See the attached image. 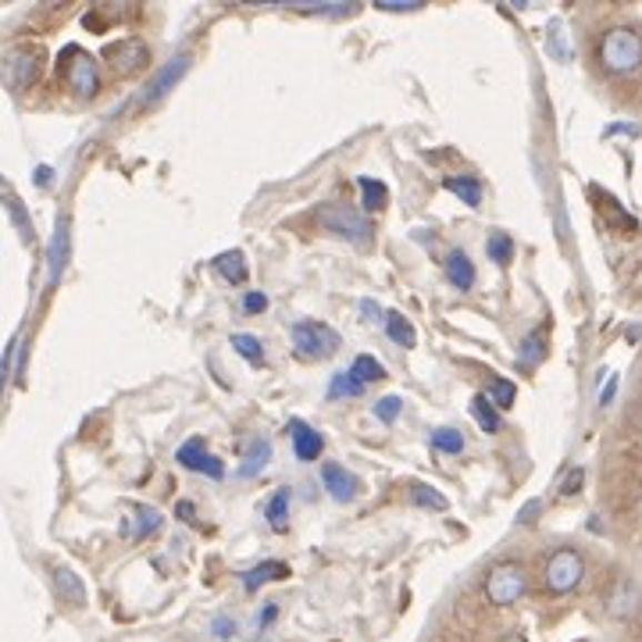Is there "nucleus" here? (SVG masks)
Segmentation results:
<instances>
[{
	"label": "nucleus",
	"mask_w": 642,
	"mask_h": 642,
	"mask_svg": "<svg viewBox=\"0 0 642 642\" xmlns=\"http://www.w3.org/2000/svg\"><path fill=\"white\" fill-rule=\"evenodd\" d=\"M429 443H432V450H439V453H464V432L461 429H435L432 435H429Z\"/></svg>",
	"instance_id": "31"
},
{
	"label": "nucleus",
	"mask_w": 642,
	"mask_h": 642,
	"mask_svg": "<svg viewBox=\"0 0 642 642\" xmlns=\"http://www.w3.org/2000/svg\"><path fill=\"white\" fill-rule=\"evenodd\" d=\"M37 72H40L37 50H29V47L11 50L8 61H4V79H8V87H11L14 93H22V90L29 87V82L37 79Z\"/></svg>",
	"instance_id": "12"
},
{
	"label": "nucleus",
	"mask_w": 642,
	"mask_h": 642,
	"mask_svg": "<svg viewBox=\"0 0 642 642\" xmlns=\"http://www.w3.org/2000/svg\"><path fill=\"white\" fill-rule=\"evenodd\" d=\"M539 506H543L539 500H529L525 506H521V511H518V521H521V525H532V521H535V514H539Z\"/></svg>",
	"instance_id": "44"
},
{
	"label": "nucleus",
	"mask_w": 642,
	"mask_h": 642,
	"mask_svg": "<svg viewBox=\"0 0 642 642\" xmlns=\"http://www.w3.org/2000/svg\"><path fill=\"white\" fill-rule=\"evenodd\" d=\"M232 635H235V621L225 618V614H218V618L211 621V639H214V642H229Z\"/></svg>",
	"instance_id": "38"
},
{
	"label": "nucleus",
	"mask_w": 642,
	"mask_h": 642,
	"mask_svg": "<svg viewBox=\"0 0 642 642\" xmlns=\"http://www.w3.org/2000/svg\"><path fill=\"white\" fill-rule=\"evenodd\" d=\"M529 593V574L521 564H496L485 579V600L496 606H511Z\"/></svg>",
	"instance_id": "6"
},
{
	"label": "nucleus",
	"mask_w": 642,
	"mask_h": 642,
	"mask_svg": "<svg viewBox=\"0 0 642 642\" xmlns=\"http://www.w3.org/2000/svg\"><path fill=\"white\" fill-rule=\"evenodd\" d=\"M400 411H403V400H400V397H382V400H375V418L385 421V425H393V421L400 418Z\"/></svg>",
	"instance_id": "37"
},
{
	"label": "nucleus",
	"mask_w": 642,
	"mask_h": 642,
	"mask_svg": "<svg viewBox=\"0 0 642 642\" xmlns=\"http://www.w3.org/2000/svg\"><path fill=\"white\" fill-rule=\"evenodd\" d=\"M600 64L614 76H632L642 69V32L632 26H614L600 40Z\"/></svg>",
	"instance_id": "1"
},
{
	"label": "nucleus",
	"mask_w": 642,
	"mask_h": 642,
	"mask_svg": "<svg viewBox=\"0 0 642 642\" xmlns=\"http://www.w3.org/2000/svg\"><path fill=\"white\" fill-rule=\"evenodd\" d=\"M58 72L69 82V90H76L79 97H93L100 90V69H97V58L87 54V50L69 47L58 61Z\"/></svg>",
	"instance_id": "5"
},
{
	"label": "nucleus",
	"mask_w": 642,
	"mask_h": 642,
	"mask_svg": "<svg viewBox=\"0 0 642 642\" xmlns=\"http://www.w3.org/2000/svg\"><path fill=\"white\" fill-rule=\"evenodd\" d=\"M361 197H364V211H382L385 204H390V190H385V182L379 179H361Z\"/></svg>",
	"instance_id": "30"
},
{
	"label": "nucleus",
	"mask_w": 642,
	"mask_h": 642,
	"mask_svg": "<svg viewBox=\"0 0 642 642\" xmlns=\"http://www.w3.org/2000/svg\"><path fill=\"white\" fill-rule=\"evenodd\" d=\"M364 393V382L353 375V371H335L329 379V400H340V397H361Z\"/></svg>",
	"instance_id": "24"
},
{
	"label": "nucleus",
	"mask_w": 642,
	"mask_h": 642,
	"mask_svg": "<svg viewBox=\"0 0 642 642\" xmlns=\"http://www.w3.org/2000/svg\"><path fill=\"white\" fill-rule=\"evenodd\" d=\"M232 350L247 358L250 364H264V343L250 332H232Z\"/></svg>",
	"instance_id": "29"
},
{
	"label": "nucleus",
	"mask_w": 642,
	"mask_h": 642,
	"mask_svg": "<svg viewBox=\"0 0 642 642\" xmlns=\"http://www.w3.org/2000/svg\"><path fill=\"white\" fill-rule=\"evenodd\" d=\"M443 272H447V282L453 285V290H461V293H468L471 285H475V279H479L475 264H471V258H468L464 250H450L447 253Z\"/></svg>",
	"instance_id": "15"
},
{
	"label": "nucleus",
	"mask_w": 642,
	"mask_h": 642,
	"mask_svg": "<svg viewBox=\"0 0 642 642\" xmlns=\"http://www.w3.org/2000/svg\"><path fill=\"white\" fill-rule=\"evenodd\" d=\"M19 361H22V332L4 347V358H0V385L11 382V375L19 371Z\"/></svg>",
	"instance_id": "34"
},
{
	"label": "nucleus",
	"mask_w": 642,
	"mask_h": 642,
	"mask_svg": "<svg viewBox=\"0 0 642 642\" xmlns=\"http://www.w3.org/2000/svg\"><path fill=\"white\" fill-rule=\"evenodd\" d=\"M411 500L418 503V506H429V511H447V496L439 493V489H432V485H425V482H414L411 485Z\"/></svg>",
	"instance_id": "35"
},
{
	"label": "nucleus",
	"mask_w": 642,
	"mask_h": 642,
	"mask_svg": "<svg viewBox=\"0 0 642 642\" xmlns=\"http://www.w3.org/2000/svg\"><path fill=\"white\" fill-rule=\"evenodd\" d=\"M275 618H279V603H264V611H258V618H253V629L264 632Z\"/></svg>",
	"instance_id": "40"
},
{
	"label": "nucleus",
	"mask_w": 642,
	"mask_h": 642,
	"mask_svg": "<svg viewBox=\"0 0 642 642\" xmlns=\"http://www.w3.org/2000/svg\"><path fill=\"white\" fill-rule=\"evenodd\" d=\"M582 482H585V471L582 468H574L571 475L564 479V485H561V496H574L582 489Z\"/></svg>",
	"instance_id": "42"
},
{
	"label": "nucleus",
	"mask_w": 642,
	"mask_h": 642,
	"mask_svg": "<svg viewBox=\"0 0 642 642\" xmlns=\"http://www.w3.org/2000/svg\"><path fill=\"white\" fill-rule=\"evenodd\" d=\"M485 253H489V261H496V264H511L514 258V240H511V232H503V229H493L485 235Z\"/></svg>",
	"instance_id": "23"
},
{
	"label": "nucleus",
	"mask_w": 642,
	"mask_h": 642,
	"mask_svg": "<svg viewBox=\"0 0 642 642\" xmlns=\"http://www.w3.org/2000/svg\"><path fill=\"white\" fill-rule=\"evenodd\" d=\"M385 332H390V340L400 343V347H414L418 343V332L408 318H403L400 311H390L385 314Z\"/></svg>",
	"instance_id": "25"
},
{
	"label": "nucleus",
	"mask_w": 642,
	"mask_h": 642,
	"mask_svg": "<svg viewBox=\"0 0 642 642\" xmlns=\"http://www.w3.org/2000/svg\"><path fill=\"white\" fill-rule=\"evenodd\" d=\"M132 514H137V525L126 529V539H132V543H140V539L154 535V532L161 529V514L154 511V506L137 503V506H132Z\"/></svg>",
	"instance_id": "21"
},
{
	"label": "nucleus",
	"mask_w": 642,
	"mask_h": 642,
	"mask_svg": "<svg viewBox=\"0 0 642 642\" xmlns=\"http://www.w3.org/2000/svg\"><path fill=\"white\" fill-rule=\"evenodd\" d=\"M614 393H618V375H611V379H606V390L600 393V403H603V408H606V403L614 400Z\"/></svg>",
	"instance_id": "45"
},
{
	"label": "nucleus",
	"mask_w": 642,
	"mask_h": 642,
	"mask_svg": "<svg viewBox=\"0 0 642 642\" xmlns=\"http://www.w3.org/2000/svg\"><path fill=\"white\" fill-rule=\"evenodd\" d=\"M503 642H525V639H521V635H506Z\"/></svg>",
	"instance_id": "48"
},
{
	"label": "nucleus",
	"mask_w": 642,
	"mask_h": 642,
	"mask_svg": "<svg viewBox=\"0 0 642 642\" xmlns=\"http://www.w3.org/2000/svg\"><path fill=\"white\" fill-rule=\"evenodd\" d=\"M285 574H290V568H285L282 561H264V564H258V568L243 571V574H240V582H243L247 593H258L261 585L279 582V579H285Z\"/></svg>",
	"instance_id": "17"
},
{
	"label": "nucleus",
	"mask_w": 642,
	"mask_h": 642,
	"mask_svg": "<svg viewBox=\"0 0 642 642\" xmlns=\"http://www.w3.org/2000/svg\"><path fill=\"white\" fill-rule=\"evenodd\" d=\"M190 64H193L190 54H175L172 61L164 64V69L154 72V79H150L147 87H143V93L137 97V104H140V108H150V104H158V100H164V97L182 82V76L190 72Z\"/></svg>",
	"instance_id": "7"
},
{
	"label": "nucleus",
	"mask_w": 642,
	"mask_h": 642,
	"mask_svg": "<svg viewBox=\"0 0 642 642\" xmlns=\"http://www.w3.org/2000/svg\"><path fill=\"white\" fill-rule=\"evenodd\" d=\"M321 485L329 489V496L335 503H350V500H358L361 493V482L353 471H347L343 464H335V461H325L321 464Z\"/></svg>",
	"instance_id": "10"
},
{
	"label": "nucleus",
	"mask_w": 642,
	"mask_h": 642,
	"mask_svg": "<svg viewBox=\"0 0 642 642\" xmlns=\"http://www.w3.org/2000/svg\"><path fill=\"white\" fill-rule=\"evenodd\" d=\"M443 185L453 193V197H461V204L468 208H479L482 204V182L475 175H447Z\"/></svg>",
	"instance_id": "20"
},
{
	"label": "nucleus",
	"mask_w": 642,
	"mask_h": 642,
	"mask_svg": "<svg viewBox=\"0 0 642 642\" xmlns=\"http://www.w3.org/2000/svg\"><path fill=\"white\" fill-rule=\"evenodd\" d=\"M582 579H585V556L579 550L561 546V550L550 553V561L543 568V585H546L550 596L574 593V589L582 585Z\"/></svg>",
	"instance_id": "2"
},
{
	"label": "nucleus",
	"mask_w": 642,
	"mask_h": 642,
	"mask_svg": "<svg viewBox=\"0 0 642 642\" xmlns=\"http://www.w3.org/2000/svg\"><path fill=\"white\" fill-rule=\"evenodd\" d=\"M8 214H11V222L19 225L22 240H32V225H29V218H26V208H22V200L14 197V193H8Z\"/></svg>",
	"instance_id": "36"
},
{
	"label": "nucleus",
	"mask_w": 642,
	"mask_h": 642,
	"mask_svg": "<svg viewBox=\"0 0 642 642\" xmlns=\"http://www.w3.org/2000/svg\"><path fill=\"white\" fill-rule=\"evenodd\" d=\"M314 218H318L321 229H329L332 235H343V240L358 243V247H368V240H371L368 214L350 208V204H321Z\"/></svg>",
	"instance_id": "3"
},
{
	"label": "nucleus",
	"mask_w": 642,
	"mask_h": 642,
	"mask_svg": "<svg viewBox=\"0 0 642 642\" xmlns=\"http://www.w3.org/2000/svg\"><path fill=\"white\" fill-rule=\"evenodd\" d=\"M214 272L222 275L225 282H232V285H243L247 275H250L243 250H225V253H218V258H214Z\"/></svg>",
	"instance_id": "19"
},
{
	"label": "nucleus",
	"mask_w": 642,
	"mask_h": 642,
	"mask_svg": "<svg viewBox=\"0 0 642 642\" xmlns=\"http://www.w3.org/2000/svg\"><path fill=\"white\" fill-rule=\"evenodd\" d=\"M543 358H546V340L539 332H529L525 340H521V347H518V364L521 368H535Z\"/></svg>",
	"instance_id": "27"
},
{
	"label": "nucleus",
	"mask_w": 642,
	"mask_h": 642,
	"mask_svg": "<svg viewBox=\"0 0 642 642\" xmlns=\"http://www.w3.org/2000/svg\"><path fill=\"white\" fill-rule=\"evenodd\" d=\"M54 589H58V596H61L64 603L87 606V585H82V579H79L72 568H54Z\"/></svg>",
	"instance_id": "18"
},
{
	"label": "nucleus",
	"mask_w": 642,
	"mask_h": 642,
	"mask_svg": "<svg viewBox=\"0 0 642 642\" xmlns=\"http://www.w3.org/2000/svg\"><path fill=\"white\" fill-rule=\"evenodd\" d=\"M64 264H69V218H58L47 247V285H58V279L64 275Z\"/></svg>",
	"instance_id": "13"
},
{
	"label": "nucleus",
	"mask_w": 642,
	"mask_h": 642,
	"mask_svg": "<svg viewBox=\"0 0 642 642\" xmlns=\"http://www.w3.org/2000/svg\"><path fill=\"white\" fill-rule=\"evenodd\" d=\"M37 182H40V185H50V168H47V164L37 168Z\"/></svg>",
	"instance_id": "47"
},
{
	"label": "nucleus",
	"mask_w": 642,
	"mask_h": 642,
	"mask_svg": "<svg viewBox=\"0 0 642 642\" xmlns=\"http://www.w3.org/2000/svg\"><path fill=\"white\" fill-rule=\"evenodd\" d=\"M175 461L185 468V471H200V475H208V479H225V464L211 458V453L204 450V439L193 435V439H185V443L175 450Z\"/></svg>",
	"instance_id": "8"
},
{
	"label": "nucleus",
	"mask_w": 642,
	"mask_h": 642,
	"mask_svg": "<svg viewBox=\"0 0 642 642\" xmlns=\"http://www.w3.org/2000/svg\"><path fill=\"white\" fill-rule=\"evenodd\" d=\"M268 461H272V443H268V439H250L247 450H243V464L235 468V479L261 475V471L268 468Z\"/></svg>",
	"instance_id": "16"
},
{
	"label": "nucleus",
	"mask_w": 642,
	"mask_h": 642,
	"mask_svg": "<svg viewBox=\"0 0 642 642\" xmlns=\"http://www.w3.org/2000/svg\"><path fill=\"white\" fill-rule=\"evenodd\" d=\"M471 414H475V421L482 425V432H500V414H496V408H493V400H489L485 393H479L475 400H471Z\"/></svg>",
	"instance_id": "28"
},
{
	"label": "nucleus",
	"mask_w": 642,
	"mask_h": 642,
	"mask_svg": "<svg viewBox=\"0 0 642 642\" xmlns=\"http://www.w3.org/2000/svg\"><path fill=\"white\" fill-rule=\"evenodd\" d=\"M293 347L303 361H325L340 350V332L325 321H297L293 325Z\"/></svg>",
	"instance_id": "4"
},
{
	"label": "nucleus",
	"mask_w": 642,
	"mask_h": 642,
	"mask_svg": "<svg viewBox=\"0 0 642 642\" xmlns=\"http://www.w3.org/2000/svg\"><path fill=\"white\" fill-rule=\"evenodd\" d=\"M264 518L275 532H285V518H290V489H275V493L268 496Z\"/></svg>",
	"instance_id": "22"
},
{
	"label": "nucleus",
	"mask_w": 642,
	"mask_h": 642,
	"mask_svg": "<svg viewBox=\"0 0 642 642\" xmlns=\"http://www.w3.org/2000/svg\"><path fill=\"white\" fill-rule=\"evenodd\" d=\"M264 308H268V297H264V293L250 290V293L243 297V311H247V314H261Z\"/></svg>",
	"instance_id": "41"
},
{
	"label": "nucleus",
	"mask_w": 642,
	"mask_h": 642,
	"mask_svg": "<svg viewBox=\"0 0 642 642\" xmlns=\"http://www.w3.org/2000/svg\"><path fill=\"white\" fill-rule=\"evenodd\" d=\"M485 397L493 400V408H496V411H506V408H514V400H518V385H514V382H506V379H493V382H489Z\"/></svg>",
	"instance_id": "32"
},
{
	"label": "nucleus",
	"mask_w": 642,
	"mask_h": 642,
	"mask_svg": "<svg viewBox=\"0 0 642 642\" xmlns=\"http://www.w3.org/2000/svg\"><path fill=\"white\" fill-rule=\"evenodd\" d=\"M104 58L111 61V69L118 72V76H132V72H140L143 64L150 61V50H147V43L143 40H118V43H111L108 50H104Z\"/></svg>",
	"instance_id": "9"
},
{
	"label": "nucleus",
	"mask_w": 642,
	"mask_h": 642,
	"mask_svg": "<svg viewBox=\"0 0 642 642\" xmlns=\"http://www.w3.org/2000/svg\"><path fill=\"white\" fill-rule=\"evenodd\" d=\"M285 432H290V439H293V453H297L300 464H314L321 458V450H325V439H321V432L311 429L303 418H290Z\"/></svg>",
	"instance_id": "11"
},
{
	"label": "nucleus",
	"mask_w": 642,
	"mask_h": 642,
	"mask_svg": "<svg viewBox=\"0 0 642 642\" xmlns=\"http://www.w3.org/2000/svg\"><path fill=\"white\" fill-rule=\"evenodd\" d=\"M642 606V589L632 579H618V585L606 596V614L611 618H632Z\"/></svg>",
	"instance_id": "14"
},
{
	"label": "nucleus",
	"mask_w": 642,
	"mask_h": 642,
	"mask_svg": "<svg viewBox=\"0 0 642 642\" xmlns=\"http://www.w3.org/2000/svg\"><path fill=\"white\" fill-rule=\"evenodd\" d=\"M175 514H179L182 521H193V503H185V500H182V503L175 506Z\"/></svg>",
	"instance_id": "46"
},
{
	"label": "nucleus",
	"mask_w": 642,
	"mask_h": 642,
	"mask_svg": "<svg viewBox=\"0 0 642 642\" xmlns=\"http://www.w3.org/2000/svg\"><path fill=\"white\" fill-rule=\"evenodd\" d=\"M425 0H375L379 11H421Z\"/></svg>",
	"instance_id": "39"
},
{
	"label": "nucleus",
	"mask_w": 642,
	"mask_h": 642,
	"mask_svg": "<svg viewBox=\"0 0 642 642\" xmlns=\"http://www.w3.org/2000/svg\"><path fill=\"white\" fill-rule=\"evenodd\" d=\"M361 314H364V321H385V311L375 300H361Z\"/></svg>",
	"instance_id": "43"
},
{
	"label": "nucleus",
	"mask_w": 642,
	"mask_h": 642,
	"mask_svg": "<svg viewBox=\"0 0 642 642\" xmlns=\"http://www.w3.org/2000/svg\"><path fill=\"white\" fill-rule=\"evenodd\" d=\"M350 371H353V375H358L364 385H368V382H382V379H385V368H382V361H375V358H371V353H361V358H353Z\"/></svg>",
	"instance_id": "33"
},
{
	"label": "nucleus",
	"mask_w": 642,
	"mask_h": 642,
	"mask_svg": "<svg viewBox=\"0 0 642 642\" xmlns=\"http://www.w3.org/2000/svg\"><path fill=\"white\" fill-rule=\"evenodd\" d=\"M546 54L556 58V61H571V43H568V32H564V22L553 19L550 22V32H546Z\"/></svg>",
	"instance_id": "26"
}]
</instances>
